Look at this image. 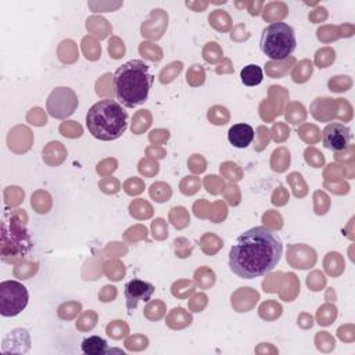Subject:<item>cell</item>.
Segmentation results:
<instances>
[{
  "label": "cell",
  "instance_id": "8",
  "mask_svg": "<svg viewBox=\"0 0 355 355\" xmlns=\"http://www.w3.org/2000/svg\"><path fill=\"white\" fill-rule=\"evenodd\" d=\"M3 229L11 233V254H26L31 248V239L19 219L11 216L10 220L4 218Z\"/></svg>",
  "mask_w": 355,
  "mask_h": 355
},
{
  "label": "cell",
  "instance_id": "5",
  "mask_svg": "<svg viewBox=\"0 0 355 355\" xmlns=\"http://www.w3.org/2000/svg\"><path fill=\"white\" fill-rule=\"evenodd\" d=\"M29 293L26 287L17 280L0 283V315L12 318L19 315L28 305Z\"/></svg>",
  "mask_w": 355,
  "mask_h": 355
},
{
  "label": "cell",
  "instance_id": "6",
  "mask_svg": "<svg viewBox=\"0 0 355 355\" xmlns=\"http://www.w3.org/2000/svg\"><path fill=\"white\" fill-rule=\"evenodd\" d=\"M78 107V97L69 87H57L47 98V112L57 119L72 115Z\"/></svg>",
  "mask_w": 355,
  "mask_h": 355
},
{
  "label": "cell",
  "instance_id": "2",
  "mask_svg": "<svg viewBox=\"0 0 355 355\" xmlns=\"http://www.w3.org/2000/svg\"><path fill=\"white\" fill-rule=\"evenodd\" d=\"M154 76L150 67L140 60H130L122 64L114 73V92L118 103L126 108L143 104L153 86Z\"/></svg>",
  "mask_w": 355,
  "mask_h": 355
},
{
  "label": "cell",
  "instance_id": "7",
  "mask_svg": "<svg viewBox=\"0 0 355 355\" xmlns=\"http://www.w3.org/2000/svg\"><path fill=\"white\" fill-rule=\"evenodd\" d=\"M322 143L327 150L343 151L351 143V130L344 123L331 122L322 132Z\"/></svg>",
  "mask_w": 355,
  "mask_h": 355
},
{
  "label": "cell",
  "instance_id": "10",
  "mask_svg": "<svg viewBox=\"0 0 355 355\" xmlns=\"http://www.w3.org/2000/svg\"><path fill=\"white\" fill-rule=\"evenodd\" d=\"M255 137L252 126L248 123H234L230 126L227 132L229 143L236 148H245L248 147Z\"/></svg>",
  "mask_w": 355,
  "mask_h": 355
},
{
  "label": "cell",
  "instance_id": "11",
  "mask_svg": "<svg viewBox=\"0 0 355 355\" xmlns=\"http://www.w3.org/2000/svg\"><path fill=\"white\" fill-rule=\"evenodd\" d=\"M80 348H82V352L87 355H103L112 351L108 348L107 341L100 336H90L85 338L80 344Z\"/></svg>",
  "mask_w": 355,
  "mask_h": 355
},
{
  "label": "cell",
  "instance_id": "3",
  "mask_svg": "<svg viewBox=\"0 0 355 355\" xmlns=\"http://www.w3.org/2000/svg\"><path fill=\"white\" fill-rule=\"evenodd\" d=\"M86 126L93 137L103 141H112L125 133L128 128V112L116 100L103 98L89 108Z\"/></svg>",
  "mask_w": 355,
  "mask_h": 355
},
{
  "label": "cell",
  "instance_id": "9",
  "mask_svg": "<svg viewBox=\"0 0 355 355\" xmlns=\"http://www.w3.org/2000/svg\"><path fill=\"white\" fill-rule=\"evenodd\" d=\"M154 286L148 282L140 280V279H133L126 283L123 294L126 298V308L129 311L135 309L140 301H148L151 295L154 294Z\"/></svg>",
  "mask_w": 355,
  "mask_h": 355
},
{
  "label": "cell",
  "instance_id": "1",
  "mask_svg": "<svg viewBox=\"0 0 355 355\" xmlns=\"http://www.w3.org/2000/svg\"><path fill=\"white\" fill-rule=\"evenodd\" d=\"M283 254L280 237L265 226L241 233L229 251V269L241 279H254L269 273Z\"/></svg>",
  "mask_w": 355,
  "mask_h": 355
},
{
  "label": "cell",
  "instance_id": "4",
  "mask_svg": "<svg viewBox=\"0 0 355 355\" xmlns=\"http://www.w3.org/2000/svg\"><path fill=\"white\" fill-rule=\"evenodd\" d=\"M259 49L270 60H286L297 49L294 28L286 22L269 24L261 33Z\"/></svg>",
  "mask_w": 355,
  "mask_h": 355
},
{
  "label": "cell",
  "instance_id": "12",
  "mask_svg": "<svg viewBox=\"0 0 355 355\" xmlns=\"http://www.w3.org/2000/svg\"><path fill=\"white\" fill-rule=\"evenodd\" d=\"M240 79L245 86H257L263 79V71L257 64H248L240 71Z\"/></svg>",
  "mask_w": 355,
  "mask_h": 355
}]
</instances>
